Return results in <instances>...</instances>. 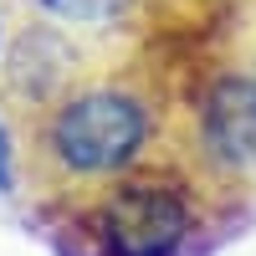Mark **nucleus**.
<instances>
[{
    "label": "nucleus",
    "instance_id": "7ed1b4c3",
    "mask_svg": "<svg viewBox=\"0 0 256 256\" xmlns=\"http://www.w3.org/2000/svg\"><path fill=\"white\" fill-rule=\"evenodd\" d=\"M180 159L216 205L256 195V67H216L195 88Z\"/></svg>",
    "mask_w": 256,
    "mask_h": 256
},
{
    "label": "nucleus",
    "instance_id": "20e7f679",
    "mask_svg": "<svg viewBox=\"0 0 256 256\" xmlns=\"http://www.w3.org/2000/svg\"><path fill=\"white\" fill-rule=\"evenodd\" d=\"M88 62H92L88 41L56 31V26H46V20H36V16L20 20L10 46L0 52V102H6V113L16 118V128L36 108H46L67 82L92 72Z\"/></svg>",
    "mask_w": 256,
    "mask_h": 256
},
{
    "label": "nucleus",
    "instance_id": "39448f33",
    "mask_svg": "<svg viewBox=\"0 0 256 256\" xmlns=\"http://www.w3.org/2000/svg\"><path fill=\"white\" fill-rule=\"evenodd\" d=\"M16 6L36 20H46V26L98 46V41H113L118 31L134 26L144 0H16Z\"/></svg>",
    "mask_w": 256,
    "mask_h": 256
},
{
    "label": "nucleus",
    "instance_id": "0eeeda50",
    "mask_svg": "<svg viewBox=\"0 0 256 256\" xmlns=\"http://www.w3.org/2000/svg\"><path fill=\"white\" fill-rule=\"evenodd\" d=\"M0 52H6V31H0Z\"/></svg>",
    "mask_w": 256,
    "mask_h": 256
},
{
    "label": "nucleus",
    "instance_id": "f03ea898",
    "mask_svg": "<svg viewBox=\"0 0 256 256\" xmlns=\"http://www.w3.org/2000/svg\"><path fill=\"white\" fill-rule=\"evenodd\" d=\"M210 205L216 200L180 154H154L67 216L88 236L92 256H180L205 226Z\"/></svg>",
    "mask_w": 256,
    "mask_h": 256
},
{
    "label": "nucleus",
    "instance_id": "423d86ee",
    "mask_svg": "<svg viewBox=\"0 0 256 256\" xmlns=\"http://www.w3.org/2000/svg\"><path fill=\"white\" fill-rule=\"evenodd\" d=\"M10 154H16V148H10V138H6V123H0V190L10 184Z\"/></svg>",
    "mask_w": 256,
    "mask_h": 256
},
{
    "label": "nucleus",
    "instance_id": "f257e3e1",
    "mask_svg": "<svg viewBox=\"0 0 256 256\" xmlns=\"http://www.w3.org/2000/svg\"><path fill=\"white\" fill-rule=\"evenodd\" d=\"M164 98L144 72L92 67L20 123V169L41 200L82 205L159 154Z\"/></svg>",
    "mask_w": 256,
    "mask_h": 256
}]
</instances>
